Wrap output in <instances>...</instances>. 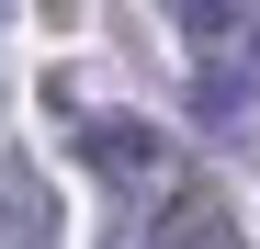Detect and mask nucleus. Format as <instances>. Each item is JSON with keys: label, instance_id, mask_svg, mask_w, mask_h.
I'll return each instance as SVG.
<instances>
[{"label": "nucleus", "instance_id": "f257e3e1", "mask_svg": "<svg viewBox=\"0 0 260 249\" xmlns=\"http://www.w3.org/2000/svg\"><path fill=\"white\" fill-rule=\"evenodd\" d=\"M79 147H91L102 181H158V170H170V136H158L147 113H91V124H79Z\"/></svg>", "mask_w": 260, "mask_h": 249}, {"label": "nucleus", "instance_id": "f03ea898", "mask_svg": "<svg viewBox=\"0 0 260 249\" xmlns=\"http://www.w3.org/2000/svg\"><path fill=\"white\" fill-rule=\"evenodd\" d=\"M0 238L12 249H57V193L23 170V159H0Z\"/></svg>", "mask_w": 260, "mask_h": 249}, {"label": "nucleus", "instance_id": "7ed1b4c3", "mask_svg": "<svg viewBox=\"0 0 260 249\" xmlns=\"http://www.w3.org/2000/svg\"><path fill=\"white\" fill-rule=\"evenodd\" d=\"M158 249H249V238H238V204H226V193H181Z\"/></svg>", "mask_w": 260, "mask_h": 249}, {"label": "nucleus", "instance_id": "20e7f679", "mask_svg": "<svg viewBox=\"0 0 260 249\" xmlns=\"http://www.w3.org/2000/svg\"><path fill=\"white\" fill-rule=\"evenodd\" d=\"M181 34H192V46H238V34H260V23H249V12H226V0H192Z\"/></svg>", "mask_w": 260, "mask_h": 249}]
</instances>
